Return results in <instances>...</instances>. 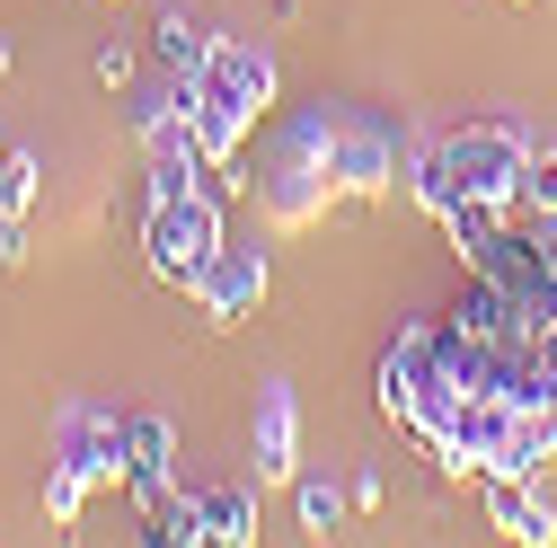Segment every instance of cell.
Segmentation results:
<instances>
[{"instance_id":"obj_3","label":"cell","mask_w":557,"mask_h":548,"mask_svg":"<svg viewBox=\"0 0 557 548\" xmlns=\"http://www.w3.org/2000/svg\"><path fill=\"white\" fill-rule=\"evenodd\" d=\"M434 151H443V169H451L460 195L505 203V195H513V169H522V151H531V133H522V124H469V133H451V142H434Z\"/></svg>"},{"instance_id":"obj_19","label":"cell","mask_w":557,"mask_h":548,"mask_svg":"<svg viewBox=\"0 0 557 548\" xmlns=\"http://www.w3.org/2000/svg\"><path fill=\"white\" fill-rule=\"evenodd\" d=\"M345 513H355V496H336V487H319V477L301 487V522H310V531H336Z\"/></svg>"},{"instance_id":"obj_18","label":"cell","mask_w":557,"mask_h":548,"mask_svg":"<svg viewBox=\"0 0 557 548\" xmlns=\"http://www.w3.org/2000/svg\"><path fill=\"white\" fill-rule=\"evenodd\" d=\"M407 186H416V203H425L434 222H443L451 203H460V186H451V169H443V151H425V160H416V169H407Z\"/></svg>"},{"instance_id":"obj_16","label":"cell","mask_w":557,"mask_h":548,"mask_svg":"<svg viewBox=\"0 0 557 548\" xmlns=\"http://www.w3.org/2000/svg\"><path fill=\"white\" fill-rule=\"evenodd\" d=\"M203 45H213V27H195L186 10H177V18H160V62H169V72H195Z\"/></svg>"},{"instance_id":"obj_7","label":"cell","mask_w":557,"mask_h":548,"mask_svg":"<svg viewBox=\"0 0 557 548\" xmlns=\"http://www.w3.org/2000/svg\"><path fill=\"white\" fill-rule=\"evenodd\" d=\"M177 89H186V124H195V142H203V160H213V169H231L257 115H248L239 98H222V89H203V80H186V72H177Z\"/></svg>"},{"instance_id":"obj_13","label":"cell","mask_w":557,"mask_h":548,"mask_svg":"<svg viewBox=\"0 0 557 548\" xmlns=\"http://www.w3.org/2000/svg\"><path fill=\"white\" fill-rule=\"evenodd\" d=\"M143 539H160V548H195V539H213V522H203V496H177V487H169V496L151 505V531H143Z\"/></svg>"},{"instance_id":"obj_1","label":"cell","mask_w":557,"mask_h":548,"mask_svg":"<svg viewBox=\"0 0 557 548\" xmlns=\"http://www.w3.org/2000/svg\"><path fill=\"white\" fill-rule=\"evenodd\" d=\"M248 186H257V203H265V222H274V231H310L327 203L345 195V186H336V169H327V115L293 124L284 142L265 151V169H257Z\"/></svg>"},{"instance_id":"obj_15","label":"cell","mask_w":557,"mask_h":548,"mask_svg":"<svg viewBox=\"0 0 557 548\" xmlns=\"http://www.w3.org/2000/svg\"><path fill=\"white\" fill-rule=\"evenodd\" d=\"M89 487H98L89 469H72V460H53V477H45V522H81Z\"/></svg>"},{"instance_id":"obj_12","label":"cell","mask_w":557,"mask_h":548,"mask_svg":"<svg viewBox=\"0 0 557 548\" xmlns=\"http://www.w3.org/2000/svg\"><path fill=\"white\" fill-rule=\"evenodd\" d=\"M505 213H557V142H540V133H531V151H522V169H513Z\"/></svg>"},{"instance_id":"obj_2","label":"cell","mask_w":557,"mask_h":548,"mask_svg":"<svg viewBox=\"0 0 557 548\" xmlns=\"http://www.w3.org/2000/svg\"><path fill=\"white\" fill-rule=\"evenodd\" d=\"M143 248H151V274H160V284H186V292H195V274L213 265V248H222V195H213V186L151 195Z\"/></svg>"},{"instance_id":"obj_11","label":"cell","mask_w":557,"mask_h":548,"mask_svg":"<svg viewBox=\"0 0 557 548\" xmlns=\"http://www.w3.org/2000/svg\"><path fill=\"white\" fill-rule=\"evenodd\" d=\"M62 460H72V469H89V477H124V425L81 416L72 434H62Z\"/></svg>"},{"instance_id":"obj_10","label":"cell","mask_w":557,"mask_h":548,"mask_svg":"<svg viewBox=\"0 0 557 548\" xmlns=\"http://www.w3.org/2000/svg\"><path fill=\"white\" fill-rule=\"evenodd\" d=\"M257 477H293V389L257 398Z\"/></svg>"},{"instance_id":"obj_14","label":"cell","mask_w":557,"mask_h":548,"mask_svg":"<svg viewBox=\"0 0 557 548\" xmlns=\"http://www.w3.org/2000/svg\"><path fill=\"white\" fill-rule=\"evenodd\" d=\"M203 522H213V539L248 548V539H257V496H248V487H222V496H203Z\"/></svg>"},{"instance_id":"obj_9","label":"cell","mask_w":557,"mask_h":548,"mask_svg":"<svg viewBox=\"0 0 557 548\" xmlns=\"http://www.w3.org/2000/svg\"><path fill=\"white\" fill-rule=\"evenodd\" d=\"M169 451H177V434H169V416H133L124 425V477H133V496L143 505H160L177 477H169Z\"/></svg>"},{"instance_id":"obj_21","label":"cell","mask_w":557,"mask_h":548,"mask_svg":"<svg viewBox=\"0 0 557 548\" xmlns=\"http://www.w3.org/2000/svg\"><path fill=\"white\" fill-rule=\"evenodd\" d=\"M0 151H10V142H0Z\"/></svg>"},{"instance_id":"obj_20","label":"cell","mask_w":557,"mask_h":548,"mask_svg":"<svg viewBox=\"0 0 557 548\" xmlns=\"http://www.w3.org/2000/svg\"><path fill=\"white\" fill-rule=\"evenodd\" d=\"M98 80H107V89H133V53H124V45L98 53Z\"/></svg>"},{"instance_id":"obj_8","label":"cell","mask_w":557,"mask_h":548,"mask_svg":"<svg viewBox=\"0 0 557 548\" xmlns=\"http://www.w3.org/2000/svg\"><path fill=\"white\" fill-rule=\"evenodd\" d=\"M486 513H496V531L522 539V548H548L557 539V513L540 496V477H486Z\"/></svg>"},{"instance_id":"obj_4","label":"cell","mask_w":557,"mask_h":548,"mask_svg":"<svg viewBox=\"0 0 557 548\" xmlns=\"http://www.w3.org/2000/svg\"><path fill=\"white\" fill-rule=\"evenodd\" d=\"M186 80H203V89L239 98L248 115H265V107H274V53H265V45H248V36H213Z\"/></svg>"},{"instance_id":"obj_5","label":"cell","mask_w":557,"mask_h":548,"mask_svg":"<svg viewBox=\"0 0 557 548\" xmlns=\"http://www.w3.org/2000/svg\"><path fill=\"white\" fill-rule=\"evenodd\" d=\"M195 301H203V319L213 327H239L257 301H265V248H213V265L195 274Z\"/></svg>"},{"instance_id":"obj_6","label":"cell","mask_w":557,"mask_h":548,"mask_svg":"<svg viewBox=\"0 0 557 548\" xmlns=\"http://www.w3.org/2000/svg\"><path fill=\"white\" fill-rule=\"evenodd\" d=\"M327 169H336L345 195H389L398 186V151H389L381 124H336L327 115Z\"/></svg>"},{"instance_id":"obj_17","label":"cell","mask_w":557,"mask_h":548,"mask_svg":"<svg viewBox=\"0 0 557 548\" xmlns=\"http://www.w3.org/2000/svg\"><path fill=\"white\" fill-rule=\"evenodd\" d=\"M27 203H36V160L0 151V222H27Z\"/></svg>"}]
</instances>
